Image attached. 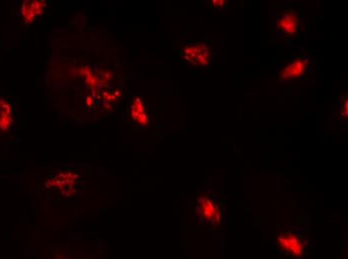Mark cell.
I'll return each mask as SVG.
<instances>
[{
    "label": "cell",
    "instance_id": "3",
    "mask_svg": "<svg viewBox=\"0 0 348 259\" xmlns=\"http://www.w3.org/2000/svg\"><path fill=\"white\" fill-rule=\"evenodd\" d=\"M209 49L203 44L189 46L185 49V57L188 59V61L204 66H206L207 62L209 61Z\"/></svg>",
    "mask_w": 348,
    "mask_h": 259
},
{
    "label": "cell",
    "instance_id": "4",
    "mask_svg": "<svg viewBox=\"0 0 348 259\" xmlns=\"http://www.w3.org/2000/svg\"><path fill=\"white\" fill-rule=\"evenodd\" d=\"M306 61L303 59L294 60L290 64H288L284 69L281 71L280 77L284 80H290L297 77H300L304 74L306 69Z\"/></svg>",
    "mask_w": 348,
    "mask_h": 259
},
{
    "label": "cell",
    "instance_id": "1",
    "mask_svg": "<svg viewBox=\"0 0 348 259\" xmlns=\"http://www.w3.org/2000/svg\"><path fill=\"white\" fill-rule=\"evenodd\" d=\"M279 245L286 251L295 256H299L303 253L304 242L294 231H285L278 237Z\"/></svg>",
    "mask_w": 348,
    "mask_h": 259
},
{
    "label": "cell",
    "instance_id": "2",
    "mask_svg": "<svg viewBox=\"0 0 348 259\" xmlns=\"http://www.w3.org/2000/svg\"><path fill=\"white\" fill-rule=\"evenodd\" d=\"M299 16L295 11H290L284 13L277 20L276 28L286 34L294 35L296 33L299 26Z\"/></svg>",
    "mask_w": 348,
    "mask_h": 259
},
{
    "label": "cell",
    "instance_id": "5",
    "mask_svg": "<svg viewBox=\"0 0 348 259\" xmlns=\"http://www.w3.org/2000/svg\"><path fill=\"white\" fill-rule=\"evenodd\" d=\"M199 206L202 208V214L206 220L214 223L219 221V208L209 198L202 197V200H199Z\"/></svg>",
    "mask_w": 348,
    "mask_h": 259
}]
</instances>
